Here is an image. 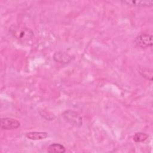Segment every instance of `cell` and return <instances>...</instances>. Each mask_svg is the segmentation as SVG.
Returning <instances> with one entry per match:
<instances>
[{"mask_svg": "<svg viewBox=\"0 0 153 153\" xmlns=\"http://www.w3.org/2000/svg\"><path fill=\"white\" fill-rule=\"evenodd\" d=\"M20 126V123L16 119L5 117L1 119V128L2 130H14L17 129Z\"/></svg>", "mask_w": 153, "mask_h": 153, "instance_id": "4", "label": "cell"}, {"mask_svg": "<svg viewBox=\"0 0 153 153\" xmlns=\"http://www.w3.org/2000/svg\"><path fill=\"white\" fill-rule=\"evenodd\" d=\"M48 136V133L44 131H30L26 133V137L28 139L32 140H43Z\"/></svg>", "mask_w": 153, "mask_h": 153, "instance_id": "7", "label": "cell"}, {"mask_svg": "<svg viewBox=\"0 0 153 153\" xmlns=\"http://www.w3.org/2000/svg\"><path fill=\"white\" fill-rule=\"evenodd\" d=\"M139 72L143 77L146 78L147 79H149L151 81L152 80V72L151 70L147 68H140L139 70Z\"/></svg>", "mask_w": 153, "mask_h": 153, "instance_id": "10", "label": "cell"}, {"mask_svg": "<svg viewBox=\"0 0 153 153\" xmlns=\"http://www.w3.org/2000/svg\"><path fill=\"white\" fill-rule=\"evenodd\" d=\"M53 59L56 62L66 64L72 60V56L66 52L56 51L53 54Z\"/></svg>", "mask_w": 153, "mask_h": 153, "instance_id": "5", "label": "cell"}, {"mask_svg": "<svg viewBox=\"0 0 153 153\" xmlns=\"http://www.w3.org/2000/svg\"><path fill=\"white\" fill-rule=\"evenodd\" d=\"M121 3L131 7H149L153 5L152 1H121Z\"/></svg>", "mask_w": 153, "mask_h": 153, "instance_id": "6", "label": "cell"}, {"mask_svg": "<svg viewBox=\"0 0 153 153\" xmlns=\"http://www.w3.org/2000/svg\"><path fill=\"white\" fill-rule=\"evenodd\" d=\"M148 137H149L148 134L145 133L137 132L134 134L133 137V139L135 142L140 143V142H145Z\"/></svg>", "mask_w": 153, "mask_h": 153, "instance_id": "9", "label": "cell"}, {"mask_svg": "<svg viewBox=\"0 0 153 153\" xmlns=\"http://www.w3.org/2000/svg\"><path fill=\"white\" fill-rule=\"evenodd\" d=\"M64 120L75 127H81L82 124V118L79 113L72 110H66L62 114Z\"/></svg>", "mask_w": 153, "mask_h": 153, "instance_id": "2", "label": "cell"}, {"mask_svg": "<svg viewBox=\"0 0 153 153\" xmlns=\"http://www.w3.org/2000/svg\"><path fill=\"white\" fill-rule=\"evenodd\" d=\"M136 45L141 48H147L152 46V36L149 34L140 33L134 38Z\"/></svg>", "mask_w": 153, "mask_h": 153, "instance_id": "3", "label": "cell"}, {"mask_svg": "<svg viewBox=\"0 0 153 153\" xmlns=\"http://www.w3.org/2000/svg\"><path fill=\"white\" fill-rule=\"evenodd\" d=\"M9 32L13 38L20 42H26L34 37L32 30L22 24H14L9 28Z\"/></svg>", "mask_w": 153, "mask_h": 153, "instance_id": "1", "label": "cell"}, {"mask_svg": "<svg viewBox=\"0 0 153 153\" xmlns=\"http://www.w3.org/2000/svg\"><path fill=\"white\" fill-rule=\"evenodd\" d=\"M47 152L50 153H64L66 152V148L62 144L54 143L48 146Z\"/></svg>", "mask_w": 153, "mask_h": 153, "instance_id": "8", "label": "cell"}]
</instances>
